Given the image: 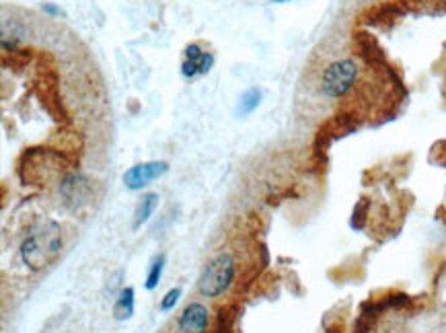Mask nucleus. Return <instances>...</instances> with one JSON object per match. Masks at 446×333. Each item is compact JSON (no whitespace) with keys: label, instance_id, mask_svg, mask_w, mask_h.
Here are the masks:
<instances>
[{"label":"nucleus","instance_id":"f257e3e1","mask_svg":"<svg viewBox=\"0 0 446 333\" xmlns=\"http://www.w3.org/2000/svg\"><path fill=\"white\" fill-rule=\"evenodd\" d=\"M60 249H62L60 225L56 220H41L21 243V260L29 269L39 271L56 260Z\"/></svg>","mask_w":446,"mask_h":333},{"label":"nucleus","instance_id":"f03ea898","mask_svg":"<svg viewBox=\"0 0 446 333\" xmlns=\"http://www.w3.org/2000/svg\"><path fill=\"white\" fill-rule=\"evenodd\" d=\"M235 260L229 253H218L202 271L200 280H198V290L202 297L206 299H216L220 295H224L233 280H235Z\"/></svg>","mask_w":446,"mask_h":333},{"label":"nucleus","instance_id":"7ed1b4c3","mask_svg":"<svg viewBox=\"0 0 446 333\" xmlns=\"http://www.w3.org/2000/svg\"><path fill=\"white\" fill-rule=\"evenodd\" d=\"M356 78H358V64L350 58L338 60L325 68L321 76V91L329 99H340L354 87Z\"/></svg>","mask_w":446,"mask_h":333},{"label":"nucleus","instance_id":"20e7f679","mask_svg":"<svg viewBox=\"0 0 446 333\" xmlns=\"http://www.w3.org/2000/svg\"><path fill=\"white\" fill-rule=\"evenodd\" d=\"M60 196L64 198V204L76 210V208H82L87 206L91 198H93V183L80 175V173H72L69 177L62 179L60 183Z\"/></svg>","mask_w":446,"mask_h":333},{"label":"nucleus","instance_id":"39448f33","mask_svg":"<svg viewBox=\"0 0 446 333\" xmlns=\"http://www.w3.org/2000/svg\"><path fill=\"white\" fill-rule=\"evenodd\" d=\"M169 171V165L165 161H150V163H142V165L132 166L126 171L124 175V183L128 190H142L146 187L150 181L163 177Z\"/></svg>","mask_w":446,"mask_h":333},{"label":"nucleus","instance_id":"423d86ee","mask_svg":"<svg viewBox=\"0 0 446 333\" xmlns=\"http://www.w3.org/2000/svg\"><path fill=\"white\" fill-rule=\"evenodd\" d=\"M210 313L202 302H192L179 317V333H208Z\"/></svg>","mask_w":446,"mask_h":333},{"label":"nucleus","instance_id":"0eeeda50","mask_svg":"<svg viewBox=\"0 0 446 333\" xmlns=\"http://www.w3.org/2000/svg\"><path fill=\"white\" fill-rule=\"evenodd\" d=\"M212 54H206L202 52V48L198 43H192L185 48V62L181 66V72L183 76H196V74H204L212 68Z\"/></svg>","mask_w":446,"mask_h":333},{"label":"nucleus","instance_id":"6e6552de","mask_svg":"<svg viewBox=\"0 0 446 333\" xmlns=\"http://www.w3.org/2000/svg\"><path fill=\"white\" fill-rule=\"evenodd\" d=\"M134 315V288H122L120 297L113 304V317L117 321H126Z\"/></svg>","mask_w":446,"mask_h":333},{"label":"nucleus","instance_id":"1a4fd4ad","mask_svg":"<svg viewBox=\"0 0 446 333\" xmlns=\"http://www.w3.org/2000/svg\"><path fill=\"white\" fill-rule=\"evenodd\" d=\"M159 206V194H146L142 196V200L138 201L136 210H134V229H140L157 210Z\"/></svg>","mask_w":446,"mask_h":333},{"label":"nucleus","instance_id":"9d476101","mask_svg":"<svg viewBox=\"0 0 446 333\" xmlns=\"http://www.w3.org/2000/svg\"><path fill=\"white\" fill-rule=\"evenodd\" d=\"M259 99H261V91H259V89H249V91H245V93L240 95V99H239L237 115H240V118L249 115V113H251L253 109H257V105H259Z\"/></svg>","mask_w":446,"mask_h":333},{"label":"nucleus","instance_id":"9b49d317","mask_svg":"<svg viewBox=\"0 0 446 333\" xmlns=\"http://www.w3.org/2000/svg\"><path fill=\"white\" fill-rule=\"evenodd\" d=\"M163 269H165V255H159V257L152 262L150 271H148V278H146V288H148V290L157 288V284H159V280H161V276H163Z\"/></svg>","mask_w":446,"mask_h":333},{"label":"nucleus","instance_id":"f8f14e48","mask_svg":"<svg viewBox=\"0 0 446 333\" xmlns=\"http://www.w3.org/2000/svg\"><path fill=\"white\" fill-rule=\"evenodd\" d=\"M179 297H181V288H171V290L165 295V299L161 300V311H171L173 306L177 304Z\"/></svg>","mask_w":446,"mask_h":333},{"label":"nucleus","instance_id":"ddd939ff","mask_svg":"<svg viewBox=\"0 0 446 333\" xmlns=\"http://www.w3.org/2000/svg\"><path fill=\"white\" fill-rule=\"evenodd\" d=\"M43 10L50 13V15H60V13H62V10H60L58 6H54V4H43Z\"/></svg>","mask_w":446,"mask_h":333},{"label":"nucleus","instance_id":"4468645a","mask_svg":"<svg viewBox=\"0 0 446 333\" xmlns=\"http://www.w3.org/2000/svg\"><path fill=\"white\" fill-rule=\"evenodd\" d=\"M272 2H288V0H272Z\"/></svg>","mask_w":446,"mask_h":333}]
</instances>
